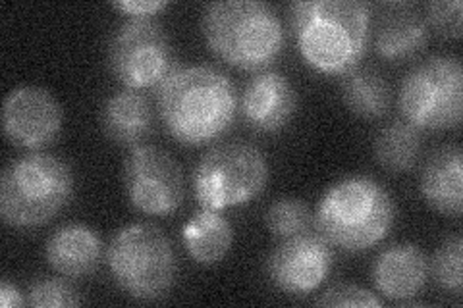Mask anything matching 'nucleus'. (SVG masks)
Instances as JSON below:
<instances>
[{
	"label": "nucleus",
	"instance_id": "1",
	"mask_svg": "<svg viewBox=\"0 0 463 308\" xmlns=\"http://www.w3.org/2000/svg\"><path fill=\"white\" fill-rule=\"evenodd\" d=\"M238 105L234 83L211 66L178 68L156 87L158 116L172 139L187 146L222 137L236 120Z\"/></svg>",
	"mask_w": 463,
	"mask_h": 308
},
{
	"label": "nucleus",
	"instance_id": "2",
	"mask_svg": "<svg viewBox=\"0 0 463 308\" xmlns=\"http://www.w3.org/2000/svg\"><path fill=\"white\" fill-rule=\"evenodd\" d=\"M288 18L303 61L325 76H345L369 47L371 8L359 0L292 3Z\"/></svg>",
	"mask_w": 463,
	"mask_h": 308
},
{
	"label": "nucleus",
	"instance_id": "3",
	"mask_svg": "<svg viewBox=\"0 0 463 308\" xmlns=\"http://www.w3.org/2000/svg\"><path fill=\"white\" fill-rule=\"evenodd\" d=\"M203 35L213 54L243 71H265L277 62L286 45L279 14L259 0L207 5Z\"/></svg>",
	"mask_w": 463,
	"mask_h": 308
},
{
	"label": "nucleus",
	"instance_id": "4",
	"mask_svg": "<svg viewBox=\"0 0 463 308\" xmlns=\"http://www.w3.org/2000/svg\"><path fill=\"white\" fill-rule=\"evenodd\" d=\"M315 222L330 245L347 253H364L392 229L396 204L383 183L369 175H352L323 195Z\"/></svg>",
	"mask_w": 463,
	"mask_h": 308
},
{
	"label": "nucleus",
	"instance_id": "5",
	"mask_svg": "<svg viewBox=\"0 0 463 308\" xmlns=\"http://www.w3.org/2000/svg\"><path fill=\"white\" fill-rule=\"evenodd\" d=\"M74 197V175L62 158L27 153L0 178V216L10 228H39L62 212Z\"/></svg>",
	"mask_w": 463,
	"mask_h": 308
},
{
	"label": "nucleus",
	"instance_id": "6",
	"mask_svg": "<svg viewBox=\"0 0 463 308\" xmlns=\"http://www.w3.org/2000/svg\"><path fill=\"white\" fill-rule=\"evenodd\" d=\"M109 270L126 295L141 303L166 297L178 277V258L166 233L153 224H129L112 238Z\"/></svg>",
	"mask_w": 463,
	"mask_h": 308
},
{
	"label": "nucleus",
	"instance_id": "7",
	"mask_svg": "<svg viewBox=\"0 0 463 308\" xmlns=\"http://www.w3.org/2000/svg\"><path fill=\"white\" fill-rule=\"evenodd\" d=\"M269 183V163L251 143L216 145L194 170V191L201 209L222 212L241 207L263 193Z\"/></svg>",
	"mask_w": 463,
	"mask_h": 308
},
{
	"label": "nucleus",
	"instance_id": "8",
	"mask_svg": "<svg viewBox=\"0 0 463 308\" xmlns=\"http://www.w3.org/2000/svg\"><path fill=\"white\" fill-rule=\"evenodd\" d=\"M398 107L415 129H456L463 110V70L458 56L437 54L403 78Z\"/></svg>",
	"mask_w": 463,
	"mask_h": 308
},
{
	"label": "nucleus",
	"instance_id": "9",
	"mask_svg": "<svg viewBox=\"0 0 463 308\" xmlns=\"http://www.w3.org/2000/svg\"><path fill=\"white\" fill-rule=\"evenodd\" d=\"M109 66L114 78L134 91L153 89L178 70L165 27L151 18H129L116 27Z\"/></svg>",
	"mask_w": 463,
	"mask_h": 308
},
{
	"label": "nucleus",
	"instance_id": "10",
	"mask_svg": "<svg viewBox=\"0 0 463 308\" xmlns=\"http://www.w3.org/2000/svg\"><path fill=\"white\" fill-rule=\"evenodd\" d=\"M124 189L132 207L147 216L166 218L178 212L184 197V173L168 151L136 145L124 163Z\"/></svg>",
	"mask_w": 463,
	"mask_h": 308
},
{
	"label": "nucleus",
	"instance_id": "11",
	"mask_svg": "<svg viewBox=\"0 0 463 308\" xmlns=\"http://www.w3.org/2000/svg\"><path fill=\"white\" fill-rule=\"evenodd\" d=\"M332 264V245L318 231L307 229L282 239L267 262V272L272 285L286 295L307 297L326 282Z\"/></svg>",
	"mask_w": 463,
	"mask_h": 308
},
{
	"label": "nucleus",
	"instance_id": "12",
	"mask_svg": "<svg viewBox=\"0 0 463 308\" xmlns=\"http://www.w3.org/2000/svg\"><path fill=\"white\" fill-rule=\"evenodd\" d=\"M64 112L52 93L37 85H22L10 91L3 105L6 139L29 153L45 149L62 131Z\"/></svg>",
	"mask_w": 463,
	"mask_h": 308
},
{
	"label": "nucleus",
	"instance_id": "13",
	"mask_svg": "<svg viewBox=\"0 0 463 308\" xmlns=\"http://www.w3.org/2000/svg\"><path fill=\"white\" fill-rule=\"evenodd\" d=\"M241 118L259 134H277L298 110V93L280 71H259L243 87L238 105Z\"/></svg>",
	"mask_w": 463,
	"mask_h": 308
},
{
	"label": "nucleus",
	"instance_id": "14",
	"mask_svg": "<svg viewBox=\"0 0 463 308\" xmlns=\"http://www.w3.org/2000/svg\"><path fill=\"white\" fill-rule=\"evenodd\" d=\"M430 268L427 255L413 243L384 248L373 266V282L390 301L408 303L421 293L429 282Z\"/></svg>",
	"mask_w": 463,
	"mask_h": 308
},
{
	"label": "nucleus",
	"instance_id": "15",
	"mask_svg": "<svg viewBox=\"0 0 463 308\" xmlns=\"http://www.w3.org/2000/svg\"><path fill=\"white\" fill-rule=\"evenodd\" d=\"M429 41V25L411 5H384L374 23L373 47L388 62L410 61Z\"/></svg>",
	"mask_w": 463,
	"mask_h": 308
},
{
	"label": "nucleus",
	"instance_id": "16",
	"mask_svg": "<svg viewBox=\"0 0 463 308\" xmlns=\"http://www.w3.org/2000/svg\"><path fill=\"white\" fill-rule=\"evenodd\" d=\"M45 257L56 274L78 280L99 268L100 257H103V241L90 226L66 224L49 238Z\"/></svg>",
	"mask_w": 463,
	"mask_h": 308
},
{
	"label": "nucleus",
	"instance_id": "17",
	"mask_svg": "<svg viewBox=\"0 0 463 308\" xmlns=\"http://www.w3.org/2000/svg\"><path fill=\"white\" fill-rule=\"evenodd\" d=\"M421 193L429 207L442 216L459 218L463 210V153L448 145L434 153L421 173Z\"/></svg>",
	"mask_w": 463,
	"mask_h": 308
},
{
	"label": "nucleus",
	"instance_id": "18",
	"mask_svg": "<svg viewBox=\"0 0 463 308\" xmlns=\"http://www.w3.org/2000/svg\"><path fill=\"white\" fill-rule=\"evenodd\" d=\"M100 127L118 145H139L151 134L153 107L149 98L134 89L114 93L100 110Z\"/></svg>",
	"mask_w": 463,
	"mask_h": 308
},
{
	"label": "nucleus",
	"instance_id": "19",
	"mask_svg": "<svg viewBox=\"0 0 463 308\" xmlns=\"http://www.w3.org/2000/svg\"><path fill=\"white\" fill-rule=\"evenodd\" d=\"M182 239L192 260L201 266H214L230 253L234 229L221 212L203 209L184 226Z\"/></svg>",
	"mask_w": 463,
	"mask_h": 308
},
{
	"label": "nucleus",
	"instance_id": "20",
	"mask_svg": "<svg viewBox=\"0 0 463 308\" xmlns=\"http://www.w3.org/2000/svg\"><path fill=\"white\" fill-rule=\"evenodd\" d=\"M345 107L365 120H376L390 108V87L373 68H354L342 81Z\"/></svg>",
	"mask_w": 463,
	"mask_h": 308
},
{
	"label": "nucleus",
	"instance_id": "21",
	"mask_svg": "<svg viewBox=\"0 0 463 308\" xmlns=\"http://www.w3.org/2000/svg\"><path fill=\"white\" fill-rule=\"evenodd\" d=\"M423 139L421 131L408 122H392L379 131L374 139V156L379 164L392 172L403 173L415 168L421 156Z\"/></svg>",
	"mask_w": 463,
	"mask_h": 308
},
{
	"label": "nucleus",
	"instance_id": "22",
	"mask_svg": "<svg viewBox=\"0 0 463 308\" xmlns=\"http://www.w3.org/2000/svg\"><path fill=\"white\" fill-rule=\"evenodd\" d=\"M267 228L274 238L288 239L307 231L311 226L309 207L299 199H279L267 210Z\"/></svg>",
	"mask_w": 463,
	"mask_h": 308
},
{
	"label": "nucleus",
	"instance_id": "23",
	"mask_svg": "<svg viewBox=\"0 0 463 308\" xmlns=\"http://www.w3.org/2000/svg\"><path fill=\"white\" fill-rule=\"evenodd\" d=\"M461 260L463 239L461 236H452L439 247V251L432 257V262H429L434 284L448 293H454V295H461Z\"/></svg>",
	"mask_w": 463,
	"mask_h": 308
},
{
	"label": "nucleus",
	"instance_id": "24",
	"mask_svg": "<svg viewBox=\"0 0 463 308\" xmlns=\"http://www.w3.org/2000/svg\"><path fill=\"white\" fill-rule=\"evenodd\" d=\"M27 304L35 308L78 306L80 293L64 280H37L27 293Z\"/></svg>",
	"mask_w": 463,
	"mask_h": 308
},
{
	"label": "nucleus",
	"instance_id": "25",
	"mask_svg": "<svg viewBox=\"0 0 463 308\" xmlns=\"http://www.w3.org/2000/svg\"><path fill=\"white\" fill-rule=\"evenodd\" d=\"M425 22L437 35L459 39L463 29V5L459 0H434L427 5Z\"/></svg>",
	"mask_w": 463,
	"mask_h": 308
},
{
	"label": "nucleus",
	"instance_id": "26",
	"mask_svg": "<svg viewBox=\"0 0 463 308\" xmlns=\"http://www.w3.org/2000/svg\"><path fill=\"white\" fill-rule=\"evenodd\" d=\"M318 306H383V301L374 297L369 289L354 284H338L328 287L315 301Z\"/></svg>",
	"mask_w": 463,
	"mask_h": 308
},
{
	"label": "nucleus",
	"instance_id": "27",
	"mask_svg": "<svg viewBox=\"0 0 463 308\" xmlns=\"http://www.w3.org/2000/svg\"><path fill=\"white\" fill-rule=\"evenodd\" d=\"M116 10L132 18H151L155 14L165 10L168 3L165 0H118L112 5Z\"/></svg>",
	"mask_w": 463,
	"mask_h": 308
},
{
	"label": "nucleus",
	"instance_id": "28",
	"mask_svg": "<svg viewBox=\"0 0 463 308\" xmlns=\"http://www.w3.org/2000/svg\"><path fill=\"white\" fill-rule=\"evenodd\" d=\"M27 301L24 299V293L10 284L8 280H3V284H0V306L3 308H20V306H25Z\"/></svg>",
	"mask_w": 463,
	"mask_h": 308
}]
</instances>
